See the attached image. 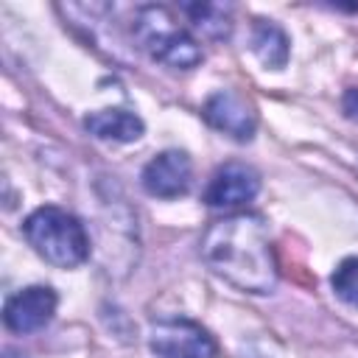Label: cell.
Listing matches in <instances>:
<instances>
[{
	"mask_svg": "<svg viewBox=\"0 0 358 358\" xmlns=\"http://www.w3.org/2000/svg\"><path fill=\"white\" fill-rule=\"evenodd\" d=\"M341 109H344V115H347V117L358 120V87H352V90H347V92H344Z\"/></svg>",
	"mask_w": 358,
	"mask_h": 358,
	"instance_id": "obj_13",
	"label": "cell"
},
{
	"mask_svg": "<svg viewBox=\"0 0 358 358\" xmlns=\"http://www.w3.org/2000/svg\"><path fill=\"white\" fill-rule=\"evenodd\" d=\"M201 260L246 294H271L277 285L271 235L257 213H235L210 224L201 238Z\"/></svg>",
	"mask_w": 358,
	"mask_h": 358,
	"instance_id": "obj_1",
	"label": "cell"
},
{
	"mask_svg": "<svg viewBox=\"0 0 358 358\" xmlns=\"http://www.w3.org/2000/svg\"><path fill=\"white\" fill-rule=\"evenodd\" d=\"M84 129L109 143H134L143 137V120L129 109H98L84 117Z\"/></svg>",
	"mask_w": 358,
	"mask_h": 358,
	"instance_id": "obj_9",
	"label": "cell"
},
{
	"mask_svg": "<svg viewBox=\"0 0 358 358\" xmlns=\"http://www.w3.org/2000/svg\"><path fill=\"white\" fill-rule=\"evenodd\" d=\"M131 34L137 45L165 67L190 70L204 59L199 42L187 34V28L176 22L165 6H143L131 20Z\"/></svg>",
	"mask_w": 358,
	"mask_h": 358,
	"instance_id": "obj_3",
	"label": "cell"
},
{
	"mask_svg": "<svg viewBox=\"0 0 358 358\" xmlns=\"http://www.w3.org/2000/svg\"><path fill=\"white\" fill-rule=\"evenodd\" d=\"M3 358H28V355H25V352H17V350H6Z\"/></svg>",
	"mask_w": 358,
	"mask_h": 358,
	"instance_id": "obj_14",
	"label": "cell"
},
{
	"mask_svg": "<svg viewBox=\"0 0 358 358\" xmlns=\"http://www.w3.org/2000/svg\"><path fill=\"white\" fill-rule=\"evenodd\" d=\"M148 347L157 358H215L218 352L213 336L201 324L182 316L154 322L148 333Z\"/></svg>",
	"mask_w": 358,
	"mask_h": 358,
	"instance_id": "obj_4",
	"label": "cell"
},
{
	"mask_svg": "<svg viewBox=\"0 0 358 358\" xmlns=\"http://www.w3.org/2000/svg\"><path fill=\"white\" fill-rule=\"evenodd\" d=\"M204 117L213 129L235 137V140H252L257 129V115L246 98H241L232 90H218L204 103Z\"/></svg>",
	"mask_w": 358,
	"mask_h": 358,
	"instance_id": "obj_8",
	"label": "cell"
},
{
	"mask_svg": "<svg viewBox=\"0 0 358 358\" xmlns=\"http://www.w3.org/2000/svg\"><path fill=\"white\" fill-rule=\"evenodd\" d=\"M330 285L336 291V296L352 308H358V257H344L333 277H330Z\"/></svg>",
	"mask_w": 358,
	"mask_h": 358,
	"instance_id": "obj_12",
	"label": "cell"
},
{
	"mask_svg": "<svg viewBox=\"0 0 358 358\" xmlns=\"http://www.w3.org/2000/svg\"><path fill=\"white\" fill-rule=\"evenodd\" d=\"M22 232H25L28 243L34 246V252L53 266L73 268V266H81L90 255V241H87L84 224L62 207L48 204V207L34 210L25 218Z\"/></svg>",
	"mask_w": 358,
	"mask_h": 358,
	"instance_id": "obj_2",
	"label": "cell"
},
{
	"mask_svg": "<svg viewBox=\"0 0 358 358\" xmlns=\"http://www.w3.org/2000/svg\"><path fill=\"white\" fill-rule=\"evenodd\" d=\"M252 48L255 53L260 56V62L266 67H274L280 70L285 62H288V36L282 34L280 25H274L271 20H260L255 25V34H252Z\"/></svg>",
	"mask_w": 358,
	"mask_h": 358,
	"instance_id": "obj_10",
	"label": "cell"
},
{
	"mask_svg": "<svg viewBox=\"0 0 358 358\" xmlns=\"http://www.w3.org/2000/svg\"><path fill=\"white\" fill-rule=\"evenodd\" d=\"M56 291L48 285H31L8 296L3 308V322L11 333H34L45 327L56 313Z\"/></svg>",
	"mask_w": 358,
	"mask_h": 358,
	"instance_id": "obj_6",
	"label": "cell"
},
{
	"mask_svg": "<svg viewBox=\"0 0 358 358\" xmlns=\"http://www.w3.org/2000/svg\"><path fill=\"white\" fill-rule=\"evenodd\" d=\"M257 190H260V176L255 168L243 162H227L213 173L204 190V201L218 210H232V207L252 201Z\"/></svg>",
	"mask_w": 358,
	"mask_h": 358,
	"instance_id": "obj_7",
	"label": "cell"
},
{
	"mask_svg": "<svg viewBox=\"0 0 358 358\" xmlns=\"http://www.w3.org/2000/svg\"><path fill=\"white\" fill-rule=\"evenodd\" d=\"M140 182H143L145 193L157 196V199L185 196L190 190V182H193V162L185 151H176V148L162 151L154 159H148Z\"/></svg>",
	"mask_w": 358,
	"mask_h": 358,
	"instance_id": "obj_5",
	"label": "cell"
},
{
	"mask_svg": "<svg viewBox=\"0 0 358 358\" xmlns=\"http://www.w3.org/2000/svg\"><path fill=\"white\" fill-rule=\"evenodd\" d=\"M182 11L190 17L193 28H199L207 36H227L229 34V17L224 6H213V3H193V6H182Z\"/></svg>",
	"mask_w": 358,
	"mask_h": 358,
	"instance_id": "obj_11",
	"label": "cell"
}]
</instances>
